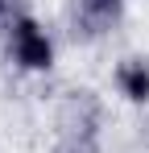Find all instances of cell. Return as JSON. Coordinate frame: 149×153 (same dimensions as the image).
I'll return each instance as SVG.
<instances>
[{
    "label": "cell",
    "mask_w": 149,
    "mask_h": 153,
    "mask_svg": "<svg viewBox=\"0 0 149 153\" xmlns=\"http://www.w3.org/2000/svg\"><path fill=\"white\" fill-rule=\"evenodd\" d=\"M54 153H104V149H99V137L91 128H79V132H71Z\"/></svg>",
    "instance_id": "cell-4"
},
{
    "label": "cell",
    "mask_w": 149,
    "mask_h": 153,
    "mask_svg": "<svg viewBox=\"0 0 149 153\" xmlns=\"http://www.w3.org/2000/svg\"><path fill=\"white\" fill-rule=\"evenodd\" d=\"M112 87H116V95H120L124 103L145 108V103H149V58H145V54L120 58L116 71H112Z\"/></svg>",
    "instance_id": "cell-2"
},
{
    "label": "cell",
    "mask_w": 149,
    "mask_h": 153,
    "mask_svg": "<svg viewBox=\"0 0 149 153\" xmlns=\"http://www.w3.org/2000/svg\"><path fill=\"white\" fill-rule=\"evenodd\" d=\"M4 46H8V62L25 75H50L58 62V46L50 29L29 13H13L4 21Z\"/></svg>",
    "instance_id": "cell-1"
},
{
    "label": "cell",
    "mask_w": 149,
    "mask_h": 153,
    "mask_svg": "<svg viewBox=\"0 0 149 153\" xmlns=\"http://www.w3.org/2000/svg\"><path fill=\"white\" fill-rule=\"evenodd\" d=\"M124 4L128 0H74V25L83 29L87 37H99L112 25H120Z\"/></svg>",
    "instance_id": "cell-3"
}]
</instances>
